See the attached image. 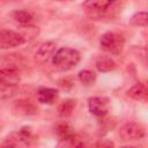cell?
Wrapping results in <instances>:
<instances>
[{"instance_id":"cell-20","label":"cell","mask_w":148,"mask_h":148,"mask_svg":"<svg viewBox=\"0 0 148 148\" xmlns=\"http://www.w3.org/2000/svg\"><path fill=\"white\" fill-rule=\"evenodd\" d=\"M97 146H102V147H103V146H109V147H110V146H113V143H112V142H102V141H101V142L97 143Z\"/></svg>"},{"instance_id":"cell-13","label":"cell","mask_w":148,"mask_h":148,"mask_svg":"<svg viewBox=\"0 0 148 148\" xmlns=\"http://www.w3.org/2000/svg\"><path fill=\"white\" fill-rule=\"evenodd\" d=\"M17 84L0 82V99H9L17 94Z\"/></svg>"},{"instance_id":"cell-11","label":"cell","mask_w":148,"mask_h":148,"mask_svg":"<svg viewBox=\"0 0 148 148\" xmlns=\"http://www.w3.org/2000/svg\"><path fill=\"white\" fill-rule=\"evenodd\" d=\"M127 95L135 101L146 102L147 101V88L142 83H136L127 90Z\"/></svg>"},{"instance_id":"cell-15","label":"cell","mask_w":148,"mask_h":148,"mask_svg":"<svg viewBox=\"0 0 148 148\" xmlns=\"http://www.w3.org/2000/svg\"><path fill=\"white\" fill-rule=\"evenodd\" d=\"M15 110L22 114H35L37 111L29 101H17L15 103Z\"/></svg>"},{"instance_id":"cell-7","label":"cell","mask_w":148,"mask_h":148,"mask_svg":"<svg viewBox=\"0 0 148 148\" xmlns=\"http://www.w3.org/2000/svg\"><path fill=\"white\" fill-rule=\"evenodd\" d=\"M90 113L96 117H104L109 110V101L105 97H91L88 101Z\"/></svg>"},{"instance_id":"cell-18","label":"cell","mask_w":148,"mask_h":148,"mask_svg":"<svg viewBox=\"0 0 148 148\" xmlns=\"http://www.w3.org/2000/svg\"><path fill=\"white\" fill-rule=\"evenodd\" d=\"M74 106H75V101L74 99H66V101L61 102L60 105H59V108H58L59 114L62 116V117L69 116L73 112Z\"/></svg>"},{"instance_id":"cell-12","label":"cell","mask_w":148,"mask_h":148,"mask_svg":"<svg viewBox=\"0 0 148 148\" xmlns=\"http://www.w3.org/2000/svg\"><path fill=\"white\" fill-rule=\"evenodd\" d=\"M58 97V91L53 88H42L38 91V101L43 104H52Z\"/></svg>"},{"instance_id":"cell-5","label":"cell","mask_w":148,"mask_h":148,"mask_svg":"<svg viewBox=\"0 0 148 148\" xmlns=\"http://www.w3.org/2000/svg\"><path fill=\"white\" fill-rule=\"evenodd\" d=\"M146 135L143 126L135 123H127L119 130V136L123 141H136Z\"/></svg>"},{"instance_id":"cell-19","label":"cell","mask_w":148,"mask_h":148,"mask_svg":"<svg viewBox=\"0 0 148 148\" xmlns=\"http://www.w3.org/2000/svg\"><path fill=\"white\" fill-rule=\"evenodd\" d=\"M130 22L135 27H146L148 24V15L146 12H139L131 17Z\"/></svg>"},{"instance_id":"cell-6","label":"cell","mask_w":148,"mask_h":148,"mask_svg":"<svg viewBox=\"0 0 148 148\" xmlns=\"http://www.w3.org/2000/svg\"><path fill=\"white\" fill-rule=\"evenodd\" d=\"M24 43V38L13 30H0V49L8 50L20 46Z\"/></svg>"},{"instance_id":"cell-21","label":"cell","mask_w":148,"mask_h":148,"mask_svg":"<svg viewBox=\"0 0 148 148\" xmlns=\"http://www.w3.org/2000/svg\"><path fill=\"white\" fill-rule=\"evenodd\" d=\"M60 1H62V0H60Z\"/></svg>"},{"instance_id":"cell-4","label":"cell","mask_w":148,"mask_h":148,"mask_svg":"<svg viewBox=\"0 0 148 148\" xmlns=\"http://www.w3.org/2000/svg\"><path fill=\"white\" fill-rule=\"evenodd\" d=\"M32 140H34L32 133L28 128H21L17 132L10 133L7 136L5 145L10 147H27L31 145Z\"/></svg>"},{"instance_id":"cell-10","label":"cell","mask_w":148,"mask_h":148,"mask_svg":"<svg viewBox=\"0 0 148 148\" xmlns=\"http://www.w3.org/2000/svg\"><path fill=\"white\" fill-rule=\"evenodd\" d=\"M56 50V44L53 42H46L40 45L36 53V60L39 62H45L47 61L51 57H53Z\"/></svg>"},{"instance_id":"cell-17","label":"cell","mask_w":148,"mask_h":148,"mask_svg":"<svg viewBox=\"0 0 148 148\" xmlns=\"http://www.w3.org/2000/svg\"><path fill=\"white\" fill-rule=\"evenodd\" d=\"M79 80L83 86H91L96 81V74L92 71L83 69L79 73Z\"/></svg>"},{"instance_id":"cell-2","label":"cell","mask_w":148,"mask_h":148,"mask_svg":"<svg viewBox=\"0 0 148 148\" xmlns=\"http://www.w3.org/2000/svg\"><path fill=\"white\" fill-rule=\"evenodd\" d=\"M120 0H86L82 5L84 12L94 17H99L108 14L114 8Z\"/></svg>"},{"instance_id":"cell-14","label":"cell","mask_w":148,"mask_h":148,"mask_svg":"<svg viewBox=\"0 0 148 148\" xmlns=\"http://www.w3.org/2000/svg\"><path fill=\"white\" fill-rule=\"evenodd\" d=\"M13 17L16 22L23 25H30L34 22V15L28 10H16L13 13Z\"/></svg>"},{"instance_id":"cell-3","label":"cell","mask_w":148,"mask_h":148,"mask_svg":"<svg viewBox=\"0 0 148 148\" xmlns=\"http://www.w3.org/2000/svg\"><path fill=\"white\" fill-rule=\"evenodd\" d=\"M101 49L111 54H119L125 45V39L121 35L116 32H105L99 40Z\"/></svg>"},{"instance_id":"cell-8","label":"cell","mask_w":148,"mask_h":148,"mask_svg":"<svg viewBox=\"0 0 148 148\" xmlns=\"http://www.w3.org/2000/svg\"><path fill=\"white\" fill-rule=\"evenodd\" d=\"M56 134L59 139V141L68 145L71 142V140L76 135L72 128V126L66 123V121H61V123H58L57 126H56Z\"/></svg>"},{"instance_id":"cell-9","label":"cell","mask_w":148,"mask_h":148,"mask_svg":"<svg viewBox=\"0 0 148 148\" xmlns=\"http://www.w3.org/2000/svg\"><path fill=\"white\" fill-rule=\"evenodd\" d=\"M20 79V72L16 68H0V82H5L8 84H18Z\"/></svg>"},{"instance_id":"cell-1","label":"cell","mask_w":148,"mask_h":148,"mask_svg":"<svg viewBox=\"0 0 148 148\" xmlns=\"http://www.w3.org/2000/svg\"><path fill=\"white\" fill-rule=\"evenodd\" d=\"M53 65L60 71H69L80 61V53L71 47L59 49L52 57Z\"/></svg>"},{"instance_id":"cell-16","label":"cell","mask_w":148,"mask_h":148,"mask_svg":"<svg viewBox=\"0 0 148 148\" xmlns=\"http://www.w3.org/2000/svg\"><path fill=\"white\" fill-rule=\"evenodd\" d=\"M114 67H116L114 61H113L111 58H108V57H102V58H99V59L96 61V68H97L99 72H103V73L110 72V71H112Z\"/></svg>"}]
</instances>
